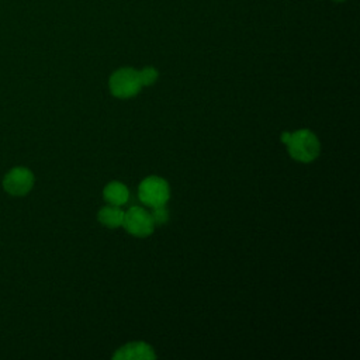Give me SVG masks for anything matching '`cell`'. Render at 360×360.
Instances as JSON below:
<instances>
[{
	"instance_id": "9",
	"label": "cell",
	"mask_w": 360,
	"mask_h": 360,
	"mask_svg": "<svg viewBox=\"0 0 360 360\" xmlns=\"http://www.w3.org/2000/svg\"><path fill=\"white\" fill-rule=\"evenodd\" d=\"M139 79H141V84L142 86H150L158 79V70L155 68H152V66L143 68L142 70H139Z\"/></svg>"
},
{
	"instance_id": "1",
	"label": "cell",
	"mask_w": 360,
	"mask_h": 360,
	"mask_svg": "<svg viewBox=\"0 0 360 360\" xmlns=\"http://www.w3.org/2000/svg\"><path fill=\"white\" fill-rule=\"evenodd\" d=\"M291 158L298 162H311L319 153V141L309 129H300L294 134H290L288 141L285 142Z\"/></svg>"
},
{
	"instance_id": "2",
	"label": "cell",
	"mask_w": 360,
	"mask_h": 360,
	"mask_svg": "<svg viewBox=\"0 0 360 360\" xmlns=\"http://www.w3.org/2000/svg\"><path fill=\"white\" fill-rule=\"evenodd\" d=\"M139 200L149 207L165 205L170 197V188L166 180L158 176L146 177L141 181L138 188Z\"/></svg>"
},
{
	"instance_id": "10",
	"label": "cell",
	"mask_w": 360,
	"mask_h": 360,
	"mask_svg": "<svg viewBox=\"0 0 360 360\" xmlns=\"http://www.w3.org/2000/svg\"><path fill=\"white\" fill-rule=\"evenodd\" d=\"M152 215V219L155 222V225H162L167 221L169 218V214H167V210L165 205H159V207H153V211L150 212Z\"/></svg>"
},
{
	"instance_id": "11",
	"label": "cell",
	"mask_w": 360,
	"mask_h": 360,
	"mask_svg": "<svg viewBox=\"0 0 360 360\" xmlns=\"http://www.w3.org/2000/svg\"><path fill=\"white\" fill-rule=\"evenodd\" d=\"M333 1H345V0H333Z\"/></svg>"
},
{
	"instance_id": "7",
	"label": "cell",
	"mask_w": 360,
	"mask_h": 360,
	"mask_svg": "<svg viewBox=\"0 0 360 360\" xmlns=\"http://www.w3.org/2000/svg\"><path fill=\"white\" fill-rule=\"evenodd\" d=\"M103 195L105 198V201L111 205H124L128 198H129V191L127 188V186H124L122 183L118 181H111L105 186Z\"/></svg>"
},
{
	"instance_id": "8",
	"label": "cell",
	"mask_w": 360,
	"mask_h": 360,
	"mask_svg": "<svg viewBox=\"0 0 360 360\" xmlns=\"http://www.w3.org/2000/svg\"><path fill=\"white\" fill-rule=\"evenodd\" d=\"M98 221L107 228H118L124 221V211L118 205H107L98 211Z\"/></svg>"
},
{
	"instance_id": "6",
	"label": "cell",
	"mask_w": 360,
	"mask_h": 360,
	"mask_svg": "<svg viewBox=\"0 0 360 360\" xmlns=\"http://www.w3.org/2000/svg\"><path fill=\"white\" fill-rule=\"evenodd\" d=\"M112 359L115 360H152L155 359L153 349L143 342H132L118 349Z\"/></svg>"
},
{
	"instance_id": "5",
	"label": "cell",
	"mask_w": 360,
	"mask_h": 360,
	"mask_svg": "<svg viewBox=\"0 0 360 360\" xmlns=\"http://www.w3.org/2000/svg\"><path fill=\"white\" fill-rule=\"evenodd\" d=\"M121 226H124L129 233L135 236L145 238L153 232L155 222L150 212L142 207H131L127 212H124V221Z\"/></svg>"
},
{
	"instance_id": "4",
	"label": "cell",
	"mask_w": 360,
	"mask_h": 360,
	"mask_svg": "<svg viewBox=\"0 0 360 360\" xmlns=\"http://www.w3.org/2000/svg\"><path fill=\"white\" fill-rule=\"evenodd\" d=\"M34 174L30 169L17 166L10 169L3 179V188L6 193L14 197H22L28 194L34 186Z\"/></svg>"
},
{
	"instance_id": "3",
	"label": "cell",
	"mask_w": 360,
	"mask_h": 360,
	"mask_svg": "<svg viewBox=\"0 0 360 360\" xmlns=\"http://www.w3.org/2000/svg\"><path fill=\"white\" fill-rule=\"evenodd\" d=\"M141 87L139 70L131 68L118 69L110 77V90L115 97L120 98H128L138 94Z\"/></svg>"
}]
</instances>
